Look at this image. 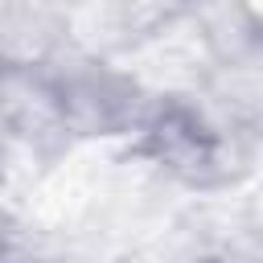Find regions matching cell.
I'll return each instance as SVG.
<instances>
[{
	"label": "cell",
	"instance_id": "cell-4",
	"mask_svg": "<svg viewBox=\"0 0 263 263\" xmlns=\"http://www.w3.org/2000/svg\"><path fill=\"white\" fill-rule=\"evenodd\" d=\"M234 193H238V201H234V210H230L234 238L263 242V177H251V181H242Z\"/></svg>",
	"mask_w": 263,
	"mask_h": 263
},
{
	"label": "cell",
	"instance_id": "cell-2",
	"mask_svg": "<svg viewBox=\"0 0 263 263\" xmlns=\"http://www.w3.org/2000/svg\"><path fill=\"white\" fill-rule=\"evenodd\" d=\"M49 103L58 111L62 132L70 144L90 140H132L144 123L156 90L111 53H95L78 41H66L41 66Z\"/></svg>",
	"mask_w": 263,
	"mask_h": 263
},
{
	"label": "cell",
	"instance_id": "cell-1",
	"mask_svg": "<svg viewBox=\"0 0 263 263\" xmlns=\"http://www.w3.org/2000/svg\"><path fill=\"white\" fill-rule=\"evenodd\" d=\"M259 140L218 119L197 90H156L144 123L127 140V156L181 193H226L255 177Z\"/></svg>",
	"mask_w": 263,
	"mask_h": 263
},
{
	"label": "cell",
	"instance_id": "cell-3",
	"mask_svg": "<svg viewBox=\"0 0 263 263\" xmlns=\"http://www.w3.org/2000/svg\"><path fill=\"white\" fill-rule=\"evenodd\" d=\"M70 37V8L62 0H0V58L12 66H41Z\"/></svg>",
	"mask_w": 263,
	"mask_h": 263
},
{
	"label": "cell",
	"instance_id": "cell-5",
	"mask_svg": "<svg viewBox=\"0 0 263 263\" xmlns=\"http://www.w3.org/2000/svg\"><path fill=\"white\" fill-rule=\"evenodd\" d=\"M33 78H37V66H12V62L0 58V132L25 107V99L33 90Z\"/></svg>",
	"mask_w": 263,
	"mask_h": 263
}]
</instances>
